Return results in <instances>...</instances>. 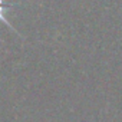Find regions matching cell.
<instances>
[{
  "instance_id": "1",
  "label": "cell",
  "mask_w": 122,
  "mask_h": 122,
  "mask_svg": "<svg viewBox=\"0 0 122 122\" xmlns=\"http://www.w3.org/2000/svg\"><path fill=\"white\" fill-rule=\"evenodd\" d=\"M15 6H19V5H6V3H5V0H0V20H2L9 29H12L13 32H16V30H15V27L10 25V22L5 17V12H6V10H10V9L15 7ZM16 33H17V32H16Z\"/></svg>"
}]
</instances>
